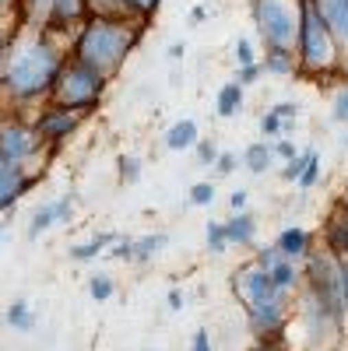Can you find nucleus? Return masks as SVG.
I'll return each mask as SVG.
<instances>
[{
	"instance_id": "obj_23",
	"label": "nucleus",
	"mask_w": 348,
	"mask_h": 351,
	"mask_svg": "<svg viewBox=\"0 0 348 351\" xmlns=\"http://www.w3.org/2000/svg\"><path fill=\"white\" fill-rule=\"evenodd\" d=\"M4 319H8V327H14V330H36V309H32V302H25V299L11 302Z\"/></svg>"
},
{
	"instance_id": "obj_31",
	"label": "nucleus",
	"mask_w": 348,
	"mask_h": 351,
	"mask_svg": "<svg viewBox=\"0 0 348 351\" xmlns=\"http://www.w3.org/2000/svg\"><path fill=\"white\" fill-rule=\"evenodd\" d=\"M187 204H190V208H211V204H215V183H194Z\"/></svg>"
},
{
	"instance_id": "obj_36",
	"label": "nucleus",
	"mask_w": 348,
	"mask_h": 351,
	"mask_svg": "<svg viewBox=\"0 0 348 351\" xmlns=\"http://www.w3.org/2000/svg\"><path fill=\"white\" fill-rule=\"evenodd\" d=\"M109 260H124V263H130V260H134V239H116V243L109 246Z\"/></svg>"
},
{
	"instance_id": "obj_28",
	"label": "nucleus",
	"mask_w": 348,
	"mask_h": 351,
	"mask_svg": "<svg viewBox=\"0 0 348 351\" xmlns=\"http://www.w3.org/2000/svg\"><path fill=\"white\" fill-rule=\"evenodd\" d=\"M89 4V14H106V18H130L124 0H84Z\"/></svg>"
},
{
	"instance_id": "obj_35",
	"label": "nucleus",
	"mask_w": 348,
	"mask_h": 351,
	"mask_svg": "<svg viewBox=\"0 0 348 351\" xmlns=\"http://www.w3.org/2000/svg\"><path fill=\"white\" fill-rule=\"evenodd\" d=\"M236 64H240V67L257 64V49H253V43H250L246 36H240V39H236Z\"/></svg>"
},
{
	"instance_id": "obj_39",
	"label": "nucleus",
	"mask_w": 348,
	"mask_h": 351,
	"mask_svg": "<svg viewBox=\"0 0 348 351\" xmlns=\"http://www.w3.org/2000/svg\"><path fill=\"white\" fill-rule=\"evenodd\" d=\"M260 74H264V64L257 60V64H246V67H240V71H236V77H232V81H240V84L246 88V84H253V81H257Z\"/></svg>"
},
{
	"instance_id": "obj_9",
	"label": "nucleus",
	"mask_w": 348,
	"mask_h": 351,
	"mask_svg": "<svg viewBox=\"0 0 348 351\" xmlns=\"http://www.w3.org/2000/svg\"><path fill=\"white\" fill-rule=\"evenodd\" d=\"M288 291H271L268 299H260L253 306H243L246 309V324L250 330L260 337V341H271L285 330V319H288Z\"/></svg>"
},
{
	"instance_id": "obj_16",
	"label": "nucleus",
	"mask_w": 348,
	"mask_h": 351,
	"mask_svg": "<svg viewBox=\"0 0 348 351\" xmlns=\"http://www.w3.org/2000/svg\"><path fill=\"white\" fill-rule=\"evenodd\" d=\"M215 112L222 120H236L243 112V84L240 81H225L218 88V99H215Z\"/></svg>"
},
{
	"instance_id": "obj_6",
	"label": "nucleus",
	"mask_w": 348,
	"mask_h": 351,
	"mask_svg": "<svg viewBox=\"0 0 348 351\" xmlns=\"http://www.w3.org/2000/svg\"><path fill=\"white\" fill-rule=\"evenodd\" d=\"M306 285H310V302L331 313L338 324L345 319V288H341V267L334 253H316L306 256Z\"/></svg>"
},
{
	"instance_id": "obj_42",
	"label": "nucleus",
	"mask_w": 348,
	"mask_h": 351,
	"mask_svg": "<svg viewBox=\"0 0 348 351\" xmlns=\"http://www.w3.org/2000/svg\"><path fill=\"white\" fill-rule=\"evenodd\" d=\"M190 351H215L211 348V334L200 327V330H194V341H190Z\"/></svg>"
},
{
	"instance_id": "obj_27",
	"label": "nucleus",
	"mask_w": 348,
	"mask_h": 351,
	"mask_svg": "<svg viewBox=\"0 0 348 351\" xmlns=\"http://www.w3.org/2000/svg\"><path fill=\"white\" fill-rule=\"evenodd\" d=\"M205 250H208L211 256H222V253L229 250V239H225L222 221H208V225H205Z\"/></svg>"
},
{
	"instance_id": "obj_1",
	"label": "nucleus",
	"mask_w": 348,
	"mask_h": 351,
	"mask_svg": "<svg viewBox=\"0 0 348 351\" xmlns=\"http://www.w3.org/2000/svg\"><path fill=\"white\" fill-rule=\"evenodd\" d=\"M144 25L148 21H141V18L89 14L71 43V56H78L81 64H89V67L102 71L106 77H113L127 64V56L137 49V43L144 36Z\"/></svg>"
},
{
	"instance_id": "obj_13",
	"label": "nucleus",
	"mask_w": 348,
	"mask_h": 351,
	"mask_svg": "<svg viewBox=\"0 0 348 351\" xmlns=\"http://www.w3.org/2000/svg\"><path fill=\"white\" fill-rule=\"evenodd\" d=\"M321 18L327 21V28L334 32L338 46L348 49V0H313Z\"/></svg>"
},
{
	"instance_id": "obj_17",
	"label": "nucleus",
	"mask_w": 348,
	"mask_h": 351,
	"mask_svg": "<svg viewBox=\"0 0 348 351\" xmlns=\"http://www.w3.org/2000/svg\"><path fill=\"white\" fill-rule=\"evenodd\" d=\"M278 250H281V256H288V260H299V256H310V232L306 228H299V225H288L281 236H278V243H275Z\"/></svg>"
},
{
	"instance_id": "obj_7",
	"label": "nucleus",
	"mask_w": 348,
	"mask_h": 351,
	"mask_svg": "<svg viewBox=\"0 0 348 351\" xmlns=\"http://www.w3.org/2000/svg\"><path fill=\"white\" fill-rule=\"evenodd\" d=\"M84 116H89V112H81V109H71V106H60V102L46 99V106L36 112L32 127H36V134L43 137L46 148H49V152H56L67 137H74V134H78V127L84 123Z\"/></svg>"
},
{
	"instance_id": "obj_44",
	"label": "nucleus",
	"mask_w": 348,
	"mask_h": 351,
	"mask_svg": "<svg viewBox=\"0 0 348 351\" xmlns=\"http://www.w3.org/2000/svg\"><path fill=\"white\" fill-rule=\"evenodd\" d=\"M165 306H169V313H180V309H183V291L172 288L169 295H165Z\"/></svg>"
},
{
	"instance_id": "obj_29",
	"label": "nucleus",
	"mask_w": 348,
	"mask_h": 351,
	"mask_svg": "<svg viewBox=\"0 0 348 351\" xmlns=\"http://www.w3.org/2000/svg\"><path fill=\"white\" fill-rule=\"evenodd\" d=\"M310 158H313V152H296L292 158L285 162V169H281V180H285V183H299V176L306 172Z\"/></svg>"
},
{
	"instance_id": "obj_4",
	"label": "nucleus",
	"mask_w": 348,
	"mask_h": 351,
	"mask_svg": "<svg viewBox=\"0 0 348 351\" xmlns=\"http://www.w3.org/2000/svg\"><path fill=\"white\" fill-rule=\"evenodd\" d=\"M106 88H109V77L89 64H81L78 56H64V67L60 74H56L53 81V102H60V106H71V109H81V112H92L102 95H106Z\"/></svg>"
},
{
	"instance_id": "obj_12",
	"label": "nucleus",
	"mask_w": 348,
	"mask_h": 351,
	"mask_svg": "<svg viewBox=\"0 0 348 351\" xmlns=\"http://www.w3.org/2000/svg\"><path fill=\"white\" fill-rule=\"evenodd\" d=\"M89 18V4L84 0H46V18H43V32H71L81 28V21Z\"/></svg>"
},
{
	"instance_id": "obj_19",
	"label": "nucleus",
	"mask_w": 348,
	"mask_h": 351,
	"mask_svg": "<svg viewBox=\"0 0 348 351\" xmlns=\"http://www.w3.org/2000/svg\"><path fill=\"white\" fill-rule=\"evenodd\" d=\"M165 246H169L165 232H148V236H137V239H134V260H130V263H152Z\"/></svg>"
},
{
	"instance_id": "obj_26",
	"label": "nucleus",
	"mask_w": 348,
	"mask_h": 351,
	"mask_svg": "<svg viewBox=\"0 0 348 351\" xmlns=\"http://www.w3.org/2000/svg\"><path fill=\"white\" fill-rule=\"evenodd\" d=\"M89 295H92L95 302H109V299L116 295V281H113L106 271L92 274V278H89Z\"/></svg>"
},
{
	"instance_id": "obj_40",
	"label": "nucleus",
	"mask_w": 348,
	"mask_h": 351,
	"mask_svg": "<svg viewBox=\"0 0 348 351\" xmlns=\"http://www.w3.org/2000/svg\"><path fill=\"white\" fill-rule=\"evenodd\" d=\"M271 112L278 116V120H285L288 127H292V123L299 120V106H296V102H278V106H275Z\"/></svg>"
},
{
	"instance_id": "obj_3",
	"label": "nucleus",
	"mask_w": 348,
	"mask_h": 351,
	"mask_svg": "<svg viewBox=\"0 0 348 351\" xmlns=\"http://www.w3.org/2000/svg\"><path fill=\"white\" fill-rule=\"evenodd\" d=\"M338 39L321 18L313 0H299V39H296V64L303 74H327L338 71Z\"/></svg>"
},
{
	"instance_id": "obj_10",
	"label": "nucleus",
	"mask_w": 348,
	"mask_h": 351,
	"mask_svg": "<svg viewBox=\"0 0 348 351\" xmlns=\"http://www.w3.org/2000/svg\"><path fill=\"white\" fill-rule=\"evenodd\" d=\"M32 183H36V172L25 162H11V158L0 155V215L11 211L14 204L32 190Z\"/></svg>"
},
{
	"instance_id": "obj_20",
	"label": "nucleus",
	"mask_w": 348,
	"mask_h": 351,
	"mask_svg": "<svg viewBox=\"0 0 348 351\" xmlns=\"http://www.w3.org/2000/svg\"><path fill=\"white\" fill-rule=\"evenodd\" d=\"M264 74H278V77H288L296 74L299 64H296V49H264Z\"/></svg>"
},
{
	"instance_id": "obj_45",
	"label": "nucleus",
	"mask_w": 348,
	"mask_h": 351,
	"mask_svg": "<svg viewBox=\"0 0 348 351\" xmlns=\"http://www.w3.org/2000/svg\"><path fill=\"white\" fill-rule=\"evenodd\" d=\"M338 267H341V288H345V309H348V253L338 256Z\"/></svg>"
},
{
	"instance_id": "obj_11",
	"label": "nucleus",
	"mask_w": 348,
	"mask_h": 351,
	"mask_svg": "<svg viewBox=\"0 0 348 351\" xmlns=\"http://www.w3.org/2000/svg\"><path fill=\"white\" fill-rule=\"evenodd\" d=\"M71 215H74V193H64V197H56L49 204H39V208L32 211V218H28V239H39L49 228L67 225Z\"/></svg>"
},
{
	"instance_id": "obj_14",
	"label": "nucleus",
	"mask_w": 348,
	"mask_h": 351,
	"mask_svg": "<svg viewBox=\"0 0 348 351\" xmlns=\"http://www.w3.org/2000/svg\"><path fill=\"white\" fill-rule=\"evenodd\" d=\"M222 228H225L229 246H250V243L257 239V221H253V215H246V211H232V215L222 221Z\"/></svg>"
},
{
	"instance_id": "obj_53",
	"label": "nucleus",
	"mask_w": 348,
	"mask_h": 351,
	"mask_svg": "<svg viewBox=\"0 0 348 351\" xmlns=\"http://www.w3.org/2000/svg\"><path fill=\"white\" fill-rule=\"evenodd\" d=\"M4 232H8V225H0V239H4Z\"/></svg>"
},
{
	"instance_id": "obj_15",
	"label": "nucleus",
	"mask_w": 348,
	"mask_h": 351,
	"mask_svg": "<svg viewBox=\"0 0 348 351\" xmlns=\"http://www.w3.org/2000/svg\"><path fill=\"white\" fill-rule=\"evenodd\" d=\"M200 141V127H197V120H176L169 130H165V148L169 152H190L194 144Z\"/></svg>"
},
{
	"instance_id": "obj_51",
	"label": "nucleus",
	"mask_w": 348,
	"mask_h": 351,
	"mask_svg": "<svg viewBox=\"0 0 348 351\" xmlns=\"http://www.w3.org/2000/svg\"><path fill=\"white\" fill-rule=\"evenodd\" d=\"M11 8L21 11V0H0V11H11Z\"/></svg>"
},
{
	"instance_id": "obj_21",
	"label": "nucleus",
	"mask_w": 348,
	"mask_h": 351,
	"mask_svg": "<svg viewBox=\"0 0 348 351\" xmlns=\"http://www.w3.org/2000/svg\"><path fill=\"white\" fill-rule=\"evenodd\" d=\"M324 239H327V253H334V256L348 253V215H338V218L327 221Z\"/></svg>"
},
{
	"instance_id": "obj_5",
	"label": "nucleus",
	"mask_w": 348,
	"mask_h": 351,
	"mask_svg": "<svg viewBox=\"0 0 348 351\" xmlns=\"http://www.w3.org/2000/svg\"><path fill=\"white\" fill-rule=\"evenodd\" d=\"M250 14L264 49H296L299 0H250Z\"/></svg>"
},
{
	"instance_id": "obj_46",
	"label": "nucleus",
	"mask_w": 348,
	"mask_h": 351,
	"mask_svg": "<svg viewBox=\"0 0 348 351\" xmlns=\"http://www.w3.org/2000/svg\"><path fill=\"white\" fill-rule=\"evenodd\" d=\"M250 351H288V348H285L278 337H271V341H260V344H257V348H250Z\"/></svg>"
},
{
	"instance_id": "obj_41",
	"label": "nucleus",
	"mask_w": 348,
	"mask_h": 351,
	"mask_svg": "<svg viewBox=\"0 0 348 351\" xmlns=\"http://www.w3.org/2000/svg\"><path fill=\"white\" fill-rule=\"evenodd\" d=\"M271 155L288 162V158L296 155V144H292V141H285V137H275V141H271Z\"/></svg>"
},
{
	"instance_id": "obj_30",
	"label": "nucleus",
	"mask_w": 348,
	"mask_h": 351,
	"mask_svg": "<svg viewBox=\"0 0 348 351\" xmlns=\"http://www.w3.org/2000/svg\"><path fill=\"white\" fill-rule=\"evenodd\" d=\"M127 4V14L130 18H141V21H152L162 8V0H124Z\"/></svg>"
},
{
	"instance_id": "obj_25",
	"label": "nucleus",
	"mask_w": 348,
	"mask_h": 351,
	"mask_svg": "<svg viewBox=\"0 0 348 351\" xmlns=\"http://www.w3.org/2000/svg\"><path fill=\"white\" fill-rule=\"evenodd\" d=\"M141 172H144V162L137 155H120L116 158V176H120L124 186H134L141 180Z\"/></svg>"
},
{
	"instance_id": "obj_24",
	"label": "nucleus",
	"mask_w": 348,
	"mask_h": 351,
	"mask_svg": "<svg viewBox=\"0 0 348 351\" xmlns=\"http://www.w3.org/2000/svg\"><path fill=\"white\" fill-rule=\"evenodd\" d=\"M271 162H275V155H271V144H250V148L243 152V165L253 172V176H264L268 169H271Z\"/></svg>"
},
{
	"instance_id": "obj_49",
	"label": "nucleus",
	"mask_w": 348,
	"mask_h": 351,
	"mask_svg": "<svg viewBox=\"0 0 348 351\" xmlns=\"http://www.w3.org/2000/svg\"><path fill=\"white\" fill-rule=\"evenodd\" d=\"M8 49H11V36H8V32H0V60L8 56Z\"/></svg>"
},
{
	"instance_id": "obj_47",
	"label": "nucleus",
	"mask_w": 348,
	"mask_h": 351,
	"mask_svg": "<svg viewBox=\"0 0 348 351\" xmlns=\"http://www.w3.org/2000/svg\"><path fill=\"white\" fill-rule=\"evenodd\" d=\"M200 21H208V8H190V25H200Z\"/></svg>"
},
{
	"instance_id": "obj_8",
	"label": "nucleus",
	"mask_w": 348,
	"mask_h": 351,
	"mask_svg": "<svg viewBox=\"0 0 348 351\" xmlns=\"http://www.w3.org/2000/svg\"><path fill=\"white\" fill-rule=\"evenodd\" d=\"M53 155L43 137L36 134L32 123H25V120H8V123H0V155L11 158V162H32L36 155Z\"/></svg>"
},
{
	"instance_id": "obj_22",
	"label": "nucleus",
	"mask_w": 348,
	"mask_h": 351,
	"mask_svg": "<svg viewBox=\"0 0 348 351\" xmlns=\"http://www.w3.org/2000/svg\"><path fill=\"white\" fill-rule=\"evenodd\" d=\"M268 278H271V285L275 288H281V291H292L296 285H299V271H296V263L288 260V256H278L271 267H268Z\"/></svg>"
},
{
	"instance_id": "obj_38",
	"label": "nucleus",
	"mask_w": 348,
	"mask_h": 351,
	"mask_svg": "<svg viewBox=\"0 0 348 351\" xmlns=\"http://www.w3.org/2000/svg\"><path fill=\"white\" fill-rule=\"evenodd\" d=\"M316 180H321V155H316V152H313V158H310V165H306V172L299 176V186H303V190H310V186H313Z\"/></svg>"
},
{
	"instance_id": "obj_50",
	"label": "nucleus",
	"mask_w": 348,
	"mask_h": 351,
	"mask_svg": "<svg viewBox=\"0 0 348 351\" xmlns=\"http://www.w3.org/2000/svg\"><path fill=\"white\" fill-rule=\"evenodd\" d=\"M32 8H36V0H21V11H18V14L28 18V14H32Z\"/></svg>"
},
{
	"instance_id": "obj_52",
	"label": "nucleus",
	"mask_w": 348,
	"mask_h": 351,
	"mask_svg": "<svg viewBox=\"0 0 348 351\" xmlns=\"http://www.w3.org/2000/svg\"><path fill=\"white\" fill-rule=\"evenodd\" d=\"M341 215H348V190H345V211Z\"/></svg>"
},
{
	"instance_id": "obj_43",
	"label": "nucleus",
	"mask_w": 348,
	"mask_h": 351,
	"mask_svg": "<svg viewBox=\"0 0 348 351\" xmlns=\"http://www.w3.org/2000/svg\"><path fill=\"white\" fill-rule=\"evenodd\" d=\"M246 204H250V190L229 193V211H246Z\"/></svg>"
},
{
	"instance_id": "obj_2",
	"label": "nucleus",
	"mask_w": 348,
	"mask_h": 351,
	"mask_svg": "<svg viewBox=\"0 0 348 351\" xmlns=\"http://www.w3.org/2000/svg\"><path fill=\"white\" fill-rule=\"evenodd\" d=\"M64 49L53 43L49 32H39L0 74V99L11 106L43 102L53 95V81L64 67Z\"/></svg>"
},
{
	"instance_id": "obj_48",
	"label": "nucleus",
	"mask_w": 348,
	"mask_h": 351,
	"mask_svg": "<svg viewBox=\"0 0 348 351\" xmlns=\"http://www.w3.org/2000/svg\"><path fill=\"white\" fill-rule=\"evenodd\" d=\"M183 49H187L183 43H172V46H169L165 53H169V60H183Z\"/></svg>"
},
{
	"instance_id": "obj_18",
	"label": "nucleus",
	"mask_w": 348,
	"mask_h": 351,
	"mask_svg": "<svg viewBox=\"0 0 348 351\" xmlns=\"http://www.w3.org/2000/svg\"><path fill=\"white\" fill-rule=\"evenodd\" d=\"M116 239V232H99V236H92V239H84V243H74L71 250H67V256L74 260V263H89V260H95V256H102V250L106 246H113Z\"/></svg>"
},
{
	"instance_id": "obj_33",
	"label": "nucleus",
	"mask_w": 348,
	"mask_h": 351,
	"mask_svg": "<svg viewBox=\"0 0 348 351\" xmlns=\"http://www.w3.org/2000/svg\"><path fill=\"white\" fill-rule=\"evenodd\" d=\"M260 130H264L268 137H281V134H288L292 127H288L285 120H278L275 112H264V116H260Z\"/></svg>"
},
{
	"instance_id": "obj_32",
	"label": "nucleus",
	"mask_w": 348,
	"mask_h": 351,
	"mask_svg": "<svg viewBox=\"0 0 348 351\" xmlns=\"http://www.w3.org/2000/svg\"><path fill=\"white\" fill-rule=\"evenodd\" d=\"M331 120L334 123H348V84H341L334 92V106H331Z\"/></svg>"
},
{
	"instance_id": "obj_34",
	"label": "nucleus",
	"mask_w": 348,
	"mask_h": 351,
	"mask_svg": "<svg viewBox=\"0 0 348 351\" xmlns=\"http://www.w3.org/2000/svg\"><path fill=\"white\" fill-rule=\"evenodd\" d=\"M243 165V158H236V155H232V152H218V158H215V176H232V172H236Z\"/></svg>"
},
{
	"instance_id": "obj_37",
	"label": "nucleus",
	"mask_w": 348,
	"mask_h": 351,
	"mask_svg": "<svg viewBox=\"0 0 348 351\" xmlns=\"http://www.w3.org/2000/svg\"><path fill=\"white\" fill-rule=\"evenodd\" d=\"M194 148H197V158H200V165H215V158H218V148H215V141H211V137L197 141Z\"/></svg>"
}]
</instances>
